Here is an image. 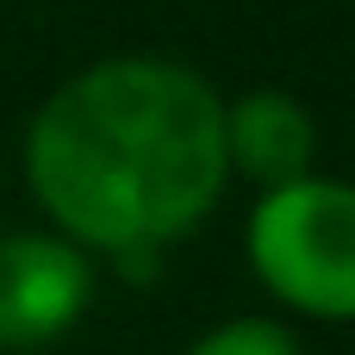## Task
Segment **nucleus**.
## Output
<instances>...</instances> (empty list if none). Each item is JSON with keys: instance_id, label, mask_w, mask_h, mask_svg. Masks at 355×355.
<instances>
[{"instance_id": "f257e3e1", "label": "nucleus", "mask_w": 355, "mask_h": 355, "mask_svg": "<svg viewBox=\"0 0 355 355\" xmlns=\"http://www.w3.org/2000/svg\"><path fill=\"white\" fill-rule=\"evenodd\" d=\"M25 175L75 243L150 256L225 193V100L181 62H94L37 106Z\"/></svg>"}, {"instance_id": "f03ea898", "label": "nucleus", "mask_w": 355, "mask_h": 355, "mask_svg": "<svg viewBox=\"0 0 355 355\" xmlns=\"http://www.w3.org/2000/svg\"><path fill=\"white\" fill-rule=\"evenodd\" d=\"M250 268L312 318H355V187L331 175L268 187L250 212Z\"/></svg>"}, {"instance_id": "7ed1b4c3", "label": "nucleus", "mask_w": 355, "mask_h": 355, "mask_svg": "<svg viewBox=\"0 0 355 355\" xmlns=\"http://www.w3.org/2000/svg\"><path fill=\"white\" fill-rule=\"evenodd\" d=\"M87 256L62 237H0V349H44L87 312Z\"/></svg>"}, {"instance_id": "20e7f679", "label": "nucleus", "mask_w": 355, "mask_h": 355, "mask_svg": "<svg viewBox=\"0 0 355 355\" xmlns=\"http://www.w3.org/2000/svg\"><path fill=\"white\" fill-rule=\"evenodd\" d=\"M312 144H318L312 112L281 87H256L237 106H225V162H237L268 187L300 181L312 168Z\"/></svg>"}, {"instance_id": "39448f33", "label": "nucleus", "mask_w": 355, "mask_h": 355, "mask_svg": "<svg viewBox=\"0 0 355 355\" xmlns=\"http://www.w3.org/2000/svg\"><path fill=\"white\" fill-rule=\"evenodd\" d=\"M187 355H300V343H293V331H281L268 318H231V324L206 331Z\"/></svg>"}]
</instances>
